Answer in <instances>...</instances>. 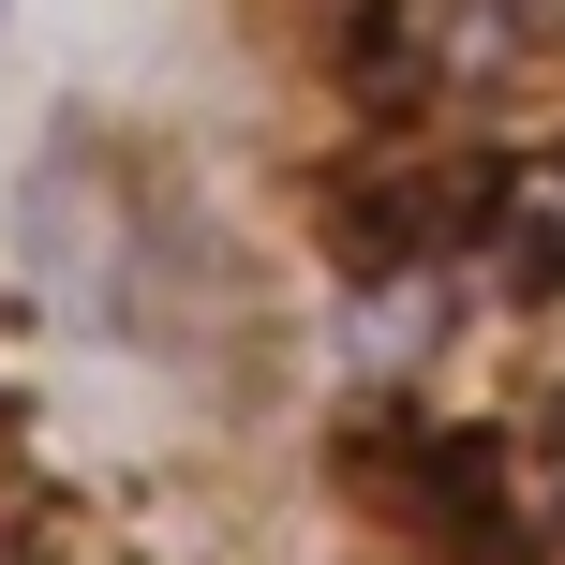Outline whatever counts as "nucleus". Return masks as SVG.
Masks as SVG:
<instances>
[{
  "label": "nucleus",
  "mask_w": 565,
  "mask_h": 565,
  "mask_svg": "<svg viewBox=\"0 0 565 565\" xmlns=\"http://www.w3.org/2000/svg\"><path fill=\"white\" fill-rule=\"evenodd\" d=\"M0 565H15V551H0Z\"/></svg>",
  "instance_id": "f257e3e1"
}]
</instances>
